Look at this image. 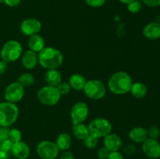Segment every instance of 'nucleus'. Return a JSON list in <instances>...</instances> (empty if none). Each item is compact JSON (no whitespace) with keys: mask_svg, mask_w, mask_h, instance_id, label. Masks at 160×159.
<instances>
[{"mask_svg":"<svg viewBox=\"0 0 160 159\" xmlns=\"http://www.w3.org/2000/svg\"><path fill=\"white\" fill-rule=\"evenodd\" d=\"M41 29H42V23L35 18L26 19L20 24V31L22 34L29 37L38 34Z\"/></svg>","mask_w":160,"mask_h":159,"instance_id":"12","label":"nucleus"},{"mask_svg":"<svg viewBox=\"0 0 160 159\" xmlns=\"http://www.w3.org/2000/svg\"><path fill=\"white\" fill-rule=\"evenodd\" d=\"M106 0H85L86 4L92 8H98L106 3Z\"/></svg>","mask_w":160,"mask_h":159,"instance_id":"31","label":"nucleus"},{"mask_svg":"<svg viewBox=\"0 0 160 159\" xmlns=\"http://www.w3.org/2000/svg\"><path fill=\"white\" fill-rule=\"evenodd\" d=\"M145 6L151 8H156L160 6V0H142Z\"/></svg>","mask_w":160,"mask_h":159,"instance_id":"34","label":"nucleus"},{"mask_svg":"<svg viewBox=\"0 0 160 159\" xmlns=\"http://www.w3.org/2000/svg\"><path fill=\"white\" fill-rule=\"evenodd\" d=\"M123 152L127 154V155H131V154H134L135 152V147L133 144L130 143V144H127L126 146L123 147Z\"/></svg>","mask_w":160,"mask_h":159,"instance_id":"36","label":"nucleus"},{"mask_svg":"<svg viewBox=\"0 0 160 159\" xmlns=\"http://www.w3.org/2000/svg\"><path fill=\"white\" fill-rule=\"evenodd\" d=\"M28 47L31 51L39 53L45 48V40L39 34L31 36L28 40Z\"/></svg>","mask_w":160,"mask_h":159,"instance_id":"18","label":"nucleus"},{"mask_svg":"<svg viewBox=\"0 0 160 159\" xmlns=\"http://www.w3.org/2000/svg\"><path fill=\"white\" fill-rule=\"evenodd\" d=\"M0 103H1V97H0Z\"/></svg>","mask_w":160,"mask_h":159,"instance_id":"43","label":"nucleus"},{"mask_svg":"<svg viewBox=\"0 0 160 159\" xmlns=\"http://www.w3.org/2000/svg\"><path fill=\"white\" fill-rule=\"evenodd\" d=\"M72 133H73V137L80 140H84L90 135L88 128L84 123H78V124L73 125Z\"/></svg>","mask_w":160,"mask_h":159,"instance_id":"20","label":"nucleus"},{"mask_svg":"<svg viewBox=\"0 0 160 159\" xmlns=\"http://www.w3.org/2000/svg\"><path fill=\"white\" fill-rule=\"evenodd\" d=\"M107 159H124L123 155L122 154V153H120V151H111L109 152V156H108Z\"/></svg>","mask_w":160,"mask_h":159,"instance_id":"35","label":"nucleus"},{"mask_svg":"<svg viewBox=\"0 0 160 159\" xmlns=\"http://www.w3.org/2000/svg\"><path fill=\"white\" fill-rule=\"evenodd\" d=\"M37 153L42 159H56L59 155V150L54 142L43 140L38 144Z\"/></svg>","mask_w":160,"mask_h":159,"instance_id":"8","label":"nucleus"},{"mask_svg":"<svg viewBox=\"0 0 160 159\" xmlns=\"http://www.w3.org/2000/svg\"><path fill=\"white\" fill-rule=\"evenodd\" d=\"M23 48L19 41L15 40H10L5 43L1 50L2 60L7 63L17 61L22 55Z\"/></svg>","mask_w":160,"mask_h":159,"instance_id":"4","label":"nucleus"},{"mask_svg":"<svg viewBox=\"0 0 160 159\" xmlns=\"http://www.w3.org/2000/svg\"><path fill=\"white\" fill-rule=\"evenodd\" d=\"M109 154V151L105 147H100L98 150V152H97V155H98V158L100 159H107L108 156Z\"/></svg>","mask_w":160,"mask_h":159,"instance_id":"33","label":"nucleus"},{"mask_svg":"<svg viewBox=\"0 0 160 159\" xmlns=\"http://www.w3.org/2000/svg\"><path fill=\"white\" fill-rule=\"evenodd\" d=\"M87 80L84 76L81 74H73L72 75L69 80V84L70 87L74 89L75 90H83L84 88Z\"/></svg>","mask_w":160,"mask_h":159,"instance_id":"21","label":"nucleus"},{"mask_svg":"<svg viewBox=\"0 0 160 159\" xmlns=\"http://www.w3.org/2000/svg\"><path fill=\"white\" fill-rule=\"evenodd\" d=\"M147 91H148V89H147L146 85L142 82L133 83L131 90H130L131 94L138 99L145 98V95L147 94Z\"/></svg>","mask_w":160,"mask_h":159,"instance_id":"23","label":"nucleus"},{"mask_svg":"<svg viewBox=\"0 0 160 159\" xmlns=\"http://www.w3.org/2000/svg\"><path fill=\"white\" fill-rule=\"evenodd\" d=\"M83 90L88 98L93 100H100L106 95V87L98 80H87Z\"/></svg>","mask_w":160,"mask_h":159,"instance_id":"7","label":"nucleus"},{"mask_svg":"<svg viewBox=\"0 0 160 159\" xmlns=\"http://www.w3.org/2000/svg\"><path fill=\"white\" fill-rule=\"evenodd\" d=\"M8 69V63L3 60H0V75L4 74Z\"/></svg>","mask_w":160,"mask_h":159,"instance_id":"39","label":"nucleus"},{"mask_svg":"<svg viewBox=\"0 0 160 159\" xmlns=\"http://www.w3.org/2000/svg\"><path fill=\"white\" fill-rule=\"evenodd\" d=\"M142 151L149 158H159L160 157V143L156 139L148 137L142 143Z\"/></svg>","mask_w":160,"mask_h":159,"instance_id":"11","label":"nucleus"},{"mask_svg":"<svg viewBox=\"0 0 160 159\" xmlns=\"http://www.w3.org/2000/svg\"><path fill=\"white\" fill-rule=\"evenodd\" d=\"M128 6V10L131 13H138L142 9V3L140 0H134Z\"/></svg>","mask_w":160,"mask_h":159,"instance_id":"25","label":"nucleus"},{"mask_svg":"<svg viewBox=\"0 0 160 159\" xmlns=\"http://www.w3.org/2000/svg\"><path fill=\"white\" fill-rule=\"evenodd\" d=\"M61 98L57 87L47 85L42 87L38 92V98L42 104L52 106L57 104Z\"/></svg>","mask_w":160,"mask_h":159,"instance_id":"5","label":"nucleus"},{"mask_svg":"<svg viewBox=\"0 0 160 159\" xmlns=\"http://www.w3.org/2000/svg\"><path fill=\"white\" fill-rule=\"evenodd\" d=\"M147 132H148V137L149 138L157 140L160 136V129L157 126H155V125L150 126L148 130H147Z\"/></svg>","mask_w":160,"mask_h":159,"instance_id":"28","label":"nucleus"},{"mask_svg":"<svg viewBox=\"0 0 160 159\" xmlns=\"http://www.w3.org/2000/svg\"><path fill=\"white\" fill-rule=\"evenodd\" d=\"M9 139L12 143H17L22 140V133L18 129H9Z\"/></svg>","mask_w":160,"mask_h":159,"instance_id":"27","label":"nucleus"},{"mask_svg":"<svg viewBox=\"0 0 160 159\" xmlns=\"http://www.w3.org/2000/svg\"><path fill=\"white\" fill-rule=\"evenodd\" d=\"M56 87H57L58 90L61 95H66L69 94V92L70 91V89H71L69 83L67 82H61Z\"/></svg>","mask_w":160,"mask_h":159,"instance_id":"29","label":"nucleus"},{"mask_svg":"<svg viewBox=\"0 0 160 159\" xmlns=\"http://www.w3.org/2000/svg\"><path fill=\"white\" fill-rule=\"evenodd\" d=\"M45 81L48 85L57 87L62 82V75L57 69L54 70H48L45 73Z\"/></svg>","mask_w":160,"mask_h":159,"instance_id":"19","label":"nucleus"},{"mask_svg":"<svg viewBox=\"0 0 160 159\" xmlns=\"http://www.w3.org/2000/svg\"><path fill=\"white\" fill-rule=\"evenodd\" d=\"M38 62L46 70L58 69L63 62V55L57 48L45 47L38 55Z\"/></svg>","mask_w":160,"mask_h":159,"instance_id":"2","label":"nucleus"},{"mask_svg":"<svg viewBox=\"0 0 160 159\" xmlns=\"http://www.w3.org/2000/svg\"><path fill=\"white\" fill-rule=\"evenodd\" d=\"M129 137L134 143H142L148 137V132L145 128L137 126L131 129L129 132Z\"/></svg>","mask_w":160,"mask_h":159,"instance_id":"17","label":"nucleus"},{"mask_svg":"<svg viewBox=\"0 0 160 159\" xmlns=\"http://www.w3.org/2000/svg\"><path fill=\"white\" fill-rule=\"evenodd\" d=\"M104 147L111 151H117L122 147L123 141L120 136L116 133H109L104 137L103 140Z\"/></svg>","mask_w":160,"mask_h":159,"instance_id":"14","label":"nucleus"},{"mask_svg":"<svg viewBox=\"0 0 160 159\" xmlns=\"http://www.w3.org/2000/svg\"><path fill=\"white\" fill-rule=\"evenodd\" d=\"M21 56V62L23 67L28 70H33L35 68L38 62L37 53L29 49L25 51Z\"/></svg>","mask_w":160,"mask_h":159,"instance_id":"16","label":"nucleus"},{"mask_svg":"<svg viewBox=\"0 0 160 159\" xmlns=\"http://www.w3.org/2000/svg\"><path fill=\"white\" fill-rule=\"evenodd\" d=\"M2 3H4V0H0V4H2Z\"/></svg>","mask_w":160,"mask_h":159,"instance_id":"42","label":"nucleus"},{"mask_svg":"<svg viewBox=\"0 0 160 159\" xmlns=\"http://www.w3.org/2000/svg\"><path fill=\"white\" fill-rule=\"evenodd\" d=\"M19 108L14 103H0V126L9 127L17 120Z\"/></svg>","mask_w":160,"mask_h":159,"instance_id":"3","label":"nucleus"},{"mask_svg":"<svg viewBox=\"0 0 160 159\" xmlns=\"http://www.w3.org/2000/svg\"><path fill=\"white\" fill-rule=\"evenodd\" d=\"M88 128L91 135L102 138L110 133L112 127L109 120L104 118H96L89 123Z\"/></svg>","mask_w":160,"mask_h":159,"instance_id":"6","label":"nucleus"},{"mask_svg":"<svg viewBox=\"0 0 160 159\" xmlns=\"http://www.w3.org/2000/svg\"><path fill=\"white\" fill-rule=\"evenodd\" d=\"M143 35L148 40H158L160 38V23L151 22L143 28Z\"/></svg>","mask_w":160,"mask_h":159,"instance_id":"15","label":"nucleus"},{"mask_svg":"<svg viewBox=\"0 0 160 159\" xmlns=\"http://www.w3.org/2000/svg\"><path fill=\"white\" fill-rule=\"evenodd\" d=\"M59 159H75V157L71 151H65L62 153Z\"/></svg>","mask_w":160,"mask_h":159,"instance_id":"37","label":"nucleus"},{"mask_svg":"<svg viewBox=\"0 0 160 159\" xmlns=\"http://www.w3.org/2000/svg\"><path fill=\"white\" fill-rule=\"evenodd\" d=\"M72 143V138L68 133L62 132L60 133L56 138V144L59 148V151H67L70 147Z\"/></svg>","mask_w":160,"mask_h":159,"instance_id":"22","label":"nucleus"},{"mask_svg":"<svg viewBox=\"0 0 160 159\" xmlns=\"http://www.w3.org/2000/svg\"><path fill=\"white\" fill-rule=\"evenodd\" d=\"M132 84V78L127 72L118 71L109 78L108 87L112 93L123 95L130 92Z\"/></svg>","mask_w":160,"mask_h":159,"instance_id":"1","label":"nucleus"},{"mask_svg":"<svg viewBox=\"0 0 160 159\" xmlns=\"http://www.w3.org/2000/svg\"><path fill=\"white\" fill-rule=\"evenodd\" d=\"M9 153L0 150V159H9Z\"/></svg>","mask_w":160,"mask_h":159,"instance_id":"40","label":"nucleus"},{"mask_svg":"<svg viewBox=\"0 0 160 159\" xmlns=\"http://www.w3.org/2000/svg\"><path fill=\"white\" fill-rule=\"evenodd\" d=\"M9 127L0 126V142L6 140V139H9Z\"/></svg>","mask_w":160,"mask_h":159,"instance_id":"32","label":"nucleus"},{"mask_svg":"<svg viewBox=\"0 0 160 159\" xmlns=\"http://www.w3.org/2000/svg\"><path fill=\"white\" fill-rule=\"evenodd\" d=\"M5 99L11 103H17L21 101L24 96V87L18 82H13L9 84L5 90Z\"/></svg>","mask_w":160,"mask_h":159,"instance_id":"9","label":"nucleus"},{"mask_svg":"<svg viewBox=\"0 0 160 159\" xmlns=\"http://www.w3.org/2000/svg\"><path fill=\"white\" fill-rule=\"evenodd\" d=\"M89 114V108L86 103L79 101L72 106L70 110V117H71L73 125L78 123H83Z\"/></svg>","mask_w":160,"mask_h":159,"instance_id":"10","label":"nucleus"},{"mask_svg":"<svg viewBox=\"0 0 160 159\" xmlns=\"http://www.w3.org/2000/svg\"><path fill=\"white\" fill-rule=\"evenodd\" d=\"M21 2V0H4V3L9 7H15Z\"/></svg>","mask_w":160,"mask_h":159,"instance_id":"38","label":"nucleus"},{"mask_svg":"<svg viewBox=\"0 0 160 159\" xmlns=\"http://www.w3.org/2000/svg\"><path fill=\"white\" fill-rule=\"evenodd\" d=\"M98 143V138L94 137L92 135H89L87 138H85L84 140V144L86 147H88V149H93L97 147Z\"/></svg>","mask_w":160,"mask_h":159,"instance_id":"26","label":"nucleus"},{"mask_svg":"<svg viewBox=\"0 0 160 159\" xmlns=\"http://www.w3.org/2000/svg\"><path fill=\"white\" fill-rule=\"evenodd\" d=\"M10 153L16 159H27L30 156V147L25 142L20 141L12 143Z\"/></svg>","mask_w":160,"mask_h":159,"instance_id":"13","label":"nucleus"},{"mask_svg":"<svg viewBox=\"0 0 160 159\" xmlns=\"http://www.w3.org/2000/svg\"><path fill=\"white\" fill-rule=\"evenodd\" d=\"M119 1H120L121 3H123V4L128 5L129 3H131V2L134 1V0H119Z\"/></svg>","mask_w":160,"mask_h":159,"instance_id":"41","label":"nucleus"},{"mask_svg":"<svg viewBox=\"0 0 160 159\" xmlns=\"http://www.w3.org/2000/svg\"><path fill=\"white\" fill-rule=\"evenodd\" d=\"M17 82H18L20 85L23 86V87H30V86L34 84V76L30 73H22V74L18 77Z\"/></svg>","mask_w":160,"mask_h":159,"instance_id":"24","label":"nucleus"},{"mask_svg":"<svg viewBox=\"0 0 160 159\" xmlns=\"http://www.w3.org/2000/svg\"><path fill=\"white\" fill-rule=\"evenodd\" d=\"M12 143H13L9 139L2 140V141L0 142V150H2L6 152L9 153L11 151V148H12Z\"/></svg>","mask_w":160,"mask_h":159,"instance_id":"30","label":"nucleus"}]
</instances>
